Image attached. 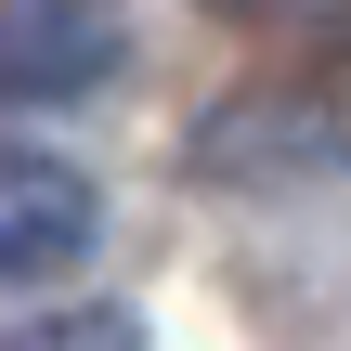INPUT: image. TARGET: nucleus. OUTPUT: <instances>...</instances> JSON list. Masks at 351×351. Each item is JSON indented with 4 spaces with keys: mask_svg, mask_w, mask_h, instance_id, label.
<instances>
[{
    "mask_svg": "<svg viewBox=\"0 0 351 351\" xmlns=\"http://www.w3.org/2000/svg\"><path fill=\"white\" fill-rule=\"evenodd\" d=\"M0 351H143V326H130L117 300H65V313H26Z\"/></svg>",
    "mask_w": 351,
    "mask_h": 351,
    "instance_id": "3",
    "label": "nucleus"
},
{
    "mask_svg": "<svg viewBox=\"0 0 351 351\" xmlns=\"http://www.w3.org/2000/svg\"><path fill=\"white\" fill-rule=\"evenodd\" d=\"M247 13H274V0H247Z\"/></svg>",
    "mask_w": 351,
    "mask_h": 351,
    "instance_id": "4",
    "label": "nucleus"
},
{
    "mask_svg": "<svg viewBox=\"0 0 351 351\" xmlns=\"http://www.w3.org/2000/svg\"><path fill=\"white\" fill-rule=\"evenodd\" d=\"M91 234H104L91 169H65V156H39V143H0V287H52V274H78Z\"/></svg>",
    "mask_w": 351,
    "mask_h": 351,
    "instance_id": "2",
    "label": "nucleus"
},
{
    "mask_svg": "<svg viewBox=\"0 0 351 351\" xmlns=\"http://www.w3.org/2000/svg\"><path fill=\"white\" fill-rule=\"evenodd\" d=\"M130 65L117 0H0V104H78Z\"/></svg>",
    "mask_w": 351,
    "mask_h": 351,
    "instance_id": "1",
    "label": "nucleus"
}]
</instances>
